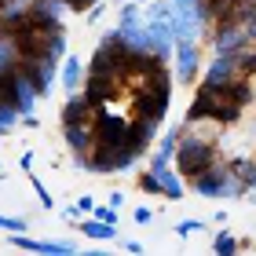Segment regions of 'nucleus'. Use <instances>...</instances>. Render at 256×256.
<instances>
[{
  "label": "nucleus",
  "instance_id": "nucleus-18",
  "mask_svg": "<svg viewBox=\"0 0 256 256\" xmlns=\"http://www.w3.org/2000/svg\"><path fill=\"white\" fill-rule=\"evenodd\" d=\"M0 230H26V220H18V216H4V212H0Z\"/></svg>",
  "mask_w": 256,
  "mask_h": 256
},
{
  "label": "nucleus",
  "instance_id": "nucleus-15",
  "mask_svg": "<svg viewBox=\"0 0 256 256\" xmlns=\"http://www.w3.org/2000/svg\"><path fill=\"white\" fill-rule=\"evenodd\" d=\"M30 183H33V194L40 198V205H44V208H52L55 202H52V194H48V187H44V183H40L37 176H30Z\"/></svg>",
  "mask_w": 256,
  "mask_h": 256
},
{
  "label": "nucleus",
  "instance_id": "nucleus-12",
  "mask_svg": "<svg viewBox=\"0 0 256 256\" xmlns=\"http://www.w3.org/2000/svg\"><path fill=\"white\" fill-rule=\"evenodd\" d=\"M15 124H22V110L11 106V102H0V136L15 132Z\"/></svg>",
  "mask_w": 256,
  "mask_h": 256
},
{
  "label": "nucleus",
  "instance_id": "nucleus-16",
  "mask_svg": "<svg viewBox=\"0 0 256 256\" xmlns=\"http://www.w3.org/2000/svg\"><path fill=\"white\" fill-rule=\"evenodd\" d=\"M92 216L106 220V224H118V208H114V205H96V208H92Z\"/></svg>",
  "mask_w": 256,
  "mask_h": 256
},
{
  "label": "nucleus",
  "instance_id": "nucleus-11",
  "mask_svg": "<svg viewBox=\"0 0 256 256\" xmlns=\"http://www.w3.org/2000/svg\"><path fill=\"white\" fill-rule=\"evenodd\" d=\"M242 249H246V246L238 242L234 230H220V234L212 238V252H216V256H234V252H242Z\"/></svg>",
  "mask_w": 256,
  "mask_h": 256
},
{
  "label": "nucleus",
  "instance_id": "nucleus-13",
  "mask_svg": "<svg viewBox=\"0 0 256 256\" xmlns=\"http://www.w3.org/2000/svg\"><path fill=\"white\" fill-rule=\"evenodd\" d=\"M139 190H143V194H165V190H161V180H158V172H154V168H146L143 176H139Z\"/></svg>",
  "mask_w": 256,
  "mask_h": 256
},
{
  "label": "nucleus",
  "instance_id": "nucleus-10",
  "mask_svg": "<svg viewBox=\"0 0 256 256\" xmlns=\"http://www.w3.org/2000/svg\"><path fill=\"white\" fill-rule=\"evenodd\" d=\"M180 132H183V124H172L165 136L154 143V154H150V161H172L176 158V146H180Z\"/></svg>",
  "mask_w": 256,
  "mask_h": 256
},
{
  "label": "nucleus",
  "instance_id": "nucleus-6",
  "mask_svg": "<svg viewBox=\"0 0 256 256\" xmlns=\"http://www.w3.org/2000/svg\"><path fill=\"white\" fill-rule=\"evenodd\" d=\"M59 80H62V92L66 96H77L80 88H84V80H88V66L80 55H66V59L59 62Z\"/></svg>",
  "mask_w": 256,
  "mask_h": 256
},
{
  "label": "nucleus",
  "instance_id": "nucleus-19",
  "mask_svg": "<svg viewBox=\"0 0 256 256\" xmlns=\"http://www.w3.org/2000/svg\"><path fill=\"white\" fill-rule=\"evenodd\" d=\"M132 220H136V224H139V227H146V224H154V212H150V208H146V205H139V208H136V212H132Z\"/></svg>",
  "mask_w": 256,
  "mask_h": 256
},
{
  "label": "nucleus",
  "instance_id": "nucleus-27",
  "mask_svg": "<svg viewBox=\"0 0 256 256\" xmlns=\"http://www.w3.org/2000/svg\"><path fill=\"white\" fill-rule=\"evenodd\" d=\"M0 168H4V165H0Z\"/></svg>",
  "mask_w": 256,
  "mask_h": 256
},
{
  "label": "nucleus",
  "instance_id": "nucleus-21",
  "mask_svg": "<svg viewBox=\"0 0 256 256\" xmlns=\"http://www.w3.org/2000/svg\"><path fill=\"white\" fill-rule=\"evenodd\" d=\"M77 216H80L77 205H66V208H62V220H70V224H77Z\"/></svg>",
  "mask_w": 256,
  "mask_h": 256
},
{
  "label": "nucleus",
  "instance_id": "nucleus-14",
  "mask_svg": "<svg viewBox=\"0 0 256 256\" xmlns=\"http://www.w3.org/2000/svg\"><path fill=\"white\" fill-rule=\"evenodd\" d=\"M208 224H205V220H180V224H176V234L180 238H190V234H198V230H205Z\"/></svg>",
  "mask_w": 256,
  "mask_h": 256
},
{
  "label": "nucleus",
  "instance_id": "nucleus-3",
  "mask_svg": "<svg viewBox=\"0 0 256 256\" xmlns=\"http://www.w3.org/2000/svg\"><path fill=\"white\" fill-rule=\"evenodd\" d=\"M198 70H202V44L190 37H176V52H172V77L180 84H194Z\"/></svg>",
  "mask_w": 256,
  "mask_h": 256
},
{
  "label": "nucleus",
  "instance_id": "nucleus-7",
  "mask_svg": "<svg viewBox=\"0 0 256 256\" xmlns=\"http://www.w3.org/2000/svg\"><path fill=\"white\" fill-rule=\"evenodd\" d=\"M62 139L70 146L74 158H88L92 146H96V136H92V121H80V124H62Z\"/></svg>",
  "mask_w": 256,
  "mask_h": 256
},
{
  "label": "nucleus",
  "instance_id": "nucleus-23",
  "mask_svg": "<svg viewBox=\"0 0 256 256\" xmlns=\"http://www.w3.org/2000/svg\"><path fill=\"white\" fill-rule=\"evenodd\" d=\"M110 205L121 212V205H124V194H121V190H110Z\"/></svg>",
  "mask_w": 256,
  "mask_h": 256
},
{
  "label": "nucleus",
  "instance_id": "nucleus-8",
  "mask_svg": "<svg viewBox=\"0 0 256 256\" xmlns=\"http://www.w3.org/2000/svg\"><path fill=\"white\" fill-rule=\"evenodd\" d=\"M92 118H96V102L84 92H77V96L66 99V106L59 114V124H80V121H92Z\"/></svg>",
  "mask_w": 256,
  "mask_h": 256
},
{
  "label": "nucleus",
  "instance_id": "nucleus-17",
  "mask_svg": "<svg viewBox=\"0 0 256 256\" xmlns=\"http://www.w3.org/2000/svg\"><path fill=\"white\" fill-rule=\"evenodd\" d=\"M106 15V4H102V0H96V4H92L88 11H84V18H88V26H96V22Z\"/></svg>",
  "mask_w": 256,
  "mask_h": 256
},
{
  "label": "nucleus",
  "instance_id": "nucleus-25",
  "mask_svg": "<svg viewBox=\"0 0 256 256\" xmlns=\"http://www.w3.org/2000/svg\"><path fill=\"white\" fill-rule=\"evenodd\" d=\"M136 4H146V0H136Z\"/></svg>",
  "mask_w": 256,
  "mask_h": 256
},
{
  "label": "nucleus",
  "instance_id": "nucleus-20",
  "mask_svg": "<svg viewBox=\"0 0 256 256\" xmlns=\"http://www.w3.org/2000/svg\"><path fill=\"white\" fill-rule=\"evenodd\" d=\"M77 208H80L84 216H92V208H96V198H92V194H80V198H77Z\"/></svg>",
  "mask_w": 256,
  "mask_h": 256
},
{
  "label": "nucleus",
  "instance_id": "nucleus-5",
  "mask_svg": "<svg viewBox=\"0 0 256 256\" xmlns=\"http://www.w3.org/2000/svg\"><path fill=\"white\" fill-rule=\"evenodd\" d=\"M8 242L15 249H26V252H52V256H74L77 252L74 242H37V238H26V230H11Z\"/></svg>",
  "mask_w": 256,
  "mask_h": 256
},
{
  "label": "nucleus",
  "instance_id": "nucleus-2",
  "mask_svg": "<svg viewBox=\"0 0 256 256\" xmlns=\"http://www.w3.org/2000/svg\"><path fill=\"white\" fill-rule=\"evenodd\" d=\"M190 187L202 198H242V194H249V187L234 176V168H230L227 161H212L208 168L190 176Z\"/></svg>",
  "mask_w": 256,
  "mask_h": 256
},
{
  "label": "nucleus",
  "instance_id": "nucleus-1",
  "mask_svg": "<svg viewBox=\"0 0 256 256\" xmlns=\"http://www.w3.org/2000/svg\"><path fill=\"white\" fill-rule=\"evenodd\" d=\"M176 168H180V176H198L202 168H208L212 161H220L216 154V139H205V136H198L187 128V121H183V132H180V146H176Z\"/></svg>",
  "mask_w": 256,
  "mask_h": 256
},
{
  "label": "nucleus",
  "instance_id": "nucleus-24",
  "mask_svg": "<svg viewBox=\"0 0 256 256\" xmlns=\"http://www.w3.org/2000/svg\"><path fill=\"white\" fill-rule=\"evenodd\" d=\"M124 252H143V242H124Z\"/></svg>",
  "mask_w": 256,
  "mask_h": 256
},
{
  "label": "nucleus",
  "instance_id": "nucleus-22",
  "mask_svg": "<svg viewBox=\"0 0 256 256\" xmlns=\"http://www.w3.org/2000/svg\"><path fill=\"white\" fill-rule=\"evenodd\" d=\"M18 165H22V172H33V154H30V150L18 158Z\"/></svg>",
  "mask_w": 256,
  "mask_h": 256
},
{
  "label": "nucleus",
  "instance_id": "nucleus-26",
  "mask_svg": "<svg viewBox=\"0 0 256 256\" xmlns=\"http://www.w3.org/2000/svg\"><path fill=\"white\" fill-rule=\"evenodd\" d=\"M252 187H256V180H252Z\"/></svg>",
  "mask_w": 256,
  "mask_h": 256
},
{
  "label": "nucleus",
  "instance_id": "nucleus-9",
  "mask_svg": "<svg viewBox=\"0 0 256 256\" xmlns=\"http://www.w3.org/2000/svg\"><path fill=\"white\" fill-rule=\"evenodd\" d=\"M77 230H80L88 242H110V238H118V224H106V220H96V216L80 220Z\"/></svg>",
  "mask_w": 256,
  "mask_h": 256
},
{
  "label": "nucleus",
  "instance_id": "nucleus-4",
  "mask_svg": "<svg viewBox=\"0 0 256 256\" xmlns=\"http://www.w3.org/2000/svg\"><path fill=\"white\" fill-rule=\"evenodd\" d=\"M234 77H249L246 70H242V62H238V52L234 55H216L212 52V59H208V66H205L202 84L220 88V84H227V80H234Z\"/></svg>",
  "mask_w": 256,
  "mask_h": 256
}]
</instances>
